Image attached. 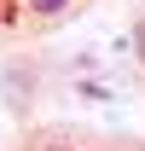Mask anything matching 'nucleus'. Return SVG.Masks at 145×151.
Returning <instances> with one entry per match:
<instances>
[{
  "instance_id": "1",
  "label": "nucleus",
  "mask_w": 145,
  "mask_h": 151,
  "mask_svg": "<svg viewBox=\"0 0 145 151\" xmlns=\"http://www.w3.org/2000/svg\"><path fill=\"white\" fill-rule=\"evenodd\" d=\"M29 12L35 18H58V12H70V0H29Z\"/></svg>"
},
{
  "instance_id": "2",
  "label": "nucleus",
  "mask_w": 145,
  "mask_h": 151,
  "mask_svg": "<svg viewBox=\"0 0 145 151\" xmlns=\"http://www.w3.org/2000/svg\"><path fill=\"white\" fill-rule=\"evenodd\" d=\"M134 47H139V58H145V23H139V29H134Z\"/></svg>"
},
{
  "instance_id": "3",
  "label": "nucleus",
  "mask_w": 145,
  "mask_h": 151,
  "mask_svg": "<svg viewBox=\"0 0 145 151\" xmlns=\"http://www.w3.org/2000/svg\"><path fill=\"white\" fill-rule=\"evenodd\" d=\"M47 151H64V145H47Z\"/></svg>"
}]
</instances>
